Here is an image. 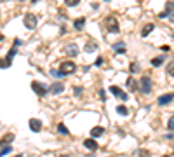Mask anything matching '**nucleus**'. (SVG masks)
<instances>
[{
    "label": "nucleus",
    "mask_w": 174,
    "mask_h": 157,
    "mask_svg": "<svg viewBox=\"0 0 174 157\" xmlns=\"http://www.w3.org/2000/svg\"><path fill=\"white\" fill-rule=\"evenodd\" d=\"M84 147L87 150H91V152H96L98 150V141L94 138H87V140H84Z\"/></svg>",
    "instance_id": "obj_8"
},
{
    "label": "nucleus",
    "mask_w": 174,
    "mask_h": 157,
    "mask_svg": "<svg viewBox=\"0 0 174 157\" xmlns=\"http://www.w3.org/2000/svg\"><path fill=\"white\" fill-rule=\"evenodd\" d=\"M16 52H17V49H16V45H14V47L7 52V58H5V61H7V63H11V61H12V58L16 56Z\"/></svg>",
    "instance_id": "obj_18"
},
{
    "label": "nucleus",
    "mask_w": 174,
    "mask_h": 157,
    "mask_svg": "<svg viewBox=\"0 0 174 157\" xmlns=\"http://www.w3.org/2000/svg\"><path fill=\"white\" fill-rule=\"evenodd\" d=\"M30 129L33 131V133H39V131H42V121H39V119H30Z\"/></svg>",
    "instance_id": "obj_9"
},
{
    "label": "nucleus",
    "mask_w": 174,
    "mask_h": 157,
    "mask_svg": "<svg viewBox=\"0 0 174 157\" xmlns=\"http://www.w3.org/2000/svg\"><path fill=\"white\" fill-rule=\"evenodd\" d=\"M174 101V94L172 93H167V94H162V96H158V100H157V103L158 105H169V103H172Z\"/></svg>",
    "instance_id": "obj_7"
},
{
    "label": "nucleus",
    "mask_w": 174,
    "mask_h": 157,
    "mask_svg": "<svg viewBox=\"0 0 174 157\" xmlns=\"http://www.w3.org/2000/svg\"><path fill=\"white\" fill-rule=\"evenodd\" d=\"M11 150H12V147H11V145H5L4 148H0V157H4V155H7L9 152H11Z\"/></svg>",
    "instance_id": "obj_23"
},
{
    "label": "nucleus",
    "mask_w": 174,
    "mask_h": 157,
    "mask_svg": "<svg viewBox=\"0 0 174 157\" xmlns=\"http://www.w3.org/2000/svg\"><path fill=\"white\" fill-rule=\"evenodd\" d=\"M127 86H129L132 91H138V84H136L134 77H129V78H127Z\"/></svg>",
    "instance_id": "obj_19"
},
{
    "label": "nucleus",
    "mask_w": 174,
    "mask_h": 157,
    "mask_svg": "<svg viewBox=\"0 0 174 157\" xmlns=\"http://www.w3.org/2000/svg\"><path fill=\"white\" fill-rule=\"evenodd\" d=\"M167 74H169L171 77H174V61L169 63V66H167Z\"/></svg>",
    "instance_id": "obj_27"
},
{
    "label": "nucleus",
    "mask_w": 174,
    "mask_h": 157,
    "mask_svg": "<svg viewBox=\"0 0 174 157\" xmlns=\"http://www.w3.org/2000/svg\"><path fill=\"white\" fill-rule=\"evenodd\" d=\"M23 23H25V26L28 28V30H35L37 28V16H33V14H26L25 19H23Z\"/></svg>",
    "instance_id": "obj_4"
},
{
    "label": "nucleus",
    "mask_w": 174,
    "mask_h": 157,
    "mask_svg": "<svg viewBox=\"0 0 174 157\" xmlns=\"http://www.w3.org/2000/svg\"><path fill=\"white\" fill-rule=\"evenodd\" d=\"M164 157H169V155H164Z\"/></svg>",
    "instance_id": "obj_42"
},
{
    "label": "nucleus",
    "mask_w": 174,
    "mask_h": 157,
    "mask_svg": "<svg viewBox=\"0 0 174 157\" xmlns=\"http://www.w3.org/2000/svg\"><path fill=\"white\" fill-rule=\"evenodd\" d=\"M160 49H162V51H164V52H169V51H171V47H169V45H162Z\"/></svg>",
    "instance_id": "obj_34"
},
{
    "label": "nucleus",
    "mask_w": 174,
    "mask_h": 157,
    "mask_svg": "<svg viewBox=\"0 0 174 157\" xmlns=\"http://www.w3.org/2000/svg\"><path fill=\"white\" fill-rule=\"evenodd\" d=\"M167 127H169V131H174V115L169 119V122H167Z\"/></svg>",
    "instance_id": "obj_28"
},
{
    "label": "nucleus",
    "mask_w": 174,
    "mask_h": 157,
    "mask_svg": "<svg viewBox=\"0 0 174 157\" xmlns=\"http://www.w3.org/2000/svg\"><path fill=\"white\" fill-rule=\"evenodd\" d=\"M96 47H98V44H96V42H87L85 44V51L87 52H94Z\"/></svg>",
    "instance_id": "obj_21"
},
{
    "label": "nucleus",
    "mask_w": 174,
    "mask_h": 157,
    "mask_svg": "<svg viewBox=\"0 0 174 157\" xmlns=\"http://www.w3.org/2000/svg\"><path fill=\"white\" fill-rule=\"evenodd\" d=\"M110 91H112V94H115L117 98H120L122 101H127V100H129V94H127L126 91H122L120 87H117V86H112V87H110Z\"/></svg>",
    "instance_id": "obj_6"
},
{
    "label": "nucleus",
    "mask_w": 174,
    "mask_h": 157,
    "mask_svg": "<svg viewBox=\"0 0 174 157\" xmlns=\"http://www.w3.org/2000/svg\"><path fill=\"white\" fill-rule=\"evenodd\" d=\"M87 157H94V154H89V155H87Z\"/></svg>",
    "instance_id": "obj_38"
},
{
    "label": "nucleus",
    "mask_w": 174,
    "mask_h": 157,
    "mask_svg": "<svg viewBox=\"0 0 174 157\" xmlns=\"http://www.w3.org/2000/svg\"><path fill=\"white\" fill-rule=\"evenodd\" d=\"M66 54H68L70 58H75L78 54V47H77V44H68L66 45Z\"/></svg>",
    "instance_id": "obj_10"
},
{
    "label": "nucleus",
    "mask_w": 174,
    "mask_h": 157,
    "mask_svg": "<svg viewBox=\"0 0 174 157\" xmlns=\"http://www.w3.org/2000/svg\"><path fill=\"white\" fill-rule=\"evenodd\" d=\"M167 17H169V21H171V23H174V12H171Z\"/></svg>",
    "instance_id": "obj_36"
},
{
    "label": "nucleus",
    "mask_w": 174,
    "mask_h": 157,
    "mask_svg": "<svg viewBox=\"0 0 174 157\" xmlns=\"http://www.w3.org/2000/svg\"><path fill=\"white\" fill-rule=\"evenodd\" d=\"M51 75H52V77H56V78H61V77H63L59 70H52V72H51Z\"/></svg>",
    "instance_id": "obj_29"
},
{
    "label": "nucleus",
    "mask_w": 174,
    "mask_h": 157,
    "mask_svg": "<svg viewBox=\"0 0 174 157\" xmlns=\"http://www.w3.org/2000/svg\"><path fill=\"white\" fill-rule=\"evenodd\" d=\"M11 66V63H7L5 59H0V68H9Z\"/></svg>",
    "instance_id": "obj_30"
},
{
    "label": "nucleus",
    "mask_w": 174,
    "mask_h": 157,
    "mask_svg": "<svg viewBox=\"0 0 174 157\" xmlns=\"http://www.w3.org/2000/svg\"><path fill=\"white\" fill-rule=\"evenodd\" d=\"M171 12H174V0H171V2H167V5H165V11L160 14V17H167Z\"/></svg>",
    "instance_id": "obj_13"
},
{
    "label": "nucleus",
    "mask_w": 174,
    "mask_h": 157,
    "mask_svg": "<svg viewBox=\"0 0 174 157\" xmlns=\"http://www.w3.org/2000/svg\"><path fill=\"white\" fill-rule=\"evenodd\" d=\"M99 98H101V101L106 100V93H104V89H99Z\"/></svg>",
    "instance_id": "obj_32"
},
{
    "label": "nucleus",
    "mask_w": 174,
    "mask_h": 157,
    "mask_svg": "<svg viewBox=\"0 0 174 157\" xmlns=\"http://www.w3.org/2000/svg\"><path fill=\"white\" fill-rule=\"evenodd\" d=\"M84 26H85V19H84V17H78V19H75V21H73V28H75V30H82Z\"/></svg>",
    "instance_id": "obj_15"
},
{
    "label": "nucleus",
    "mask_w": 174,
    "mask_h": 157,
    "mask_svg": "<svg viewBox=\"0 0 174 157\" xmlns=\"http://www.w3.org/2000/svg\"><path fill=\"white\" fill-rule=\"evenodd\" d=\"M113 51L117 52V54H126L127 47H126V44L124 42H117V44H113Z\"/></svg>",
    "instance_id": "obj_11"
},
{
    "label": "nucleus",
    "mask_w": 174,
    "mask_h": 157,
    "mask_svg": "<svg viewBox=\"0 0 174 157\" xmlns=\"http://www.w3.org/2000/svg\"><path fill=\"white\" fill-rule=\"evenodd\" d=\"M61 157H70V155H61Z\"/></svg>",
    "instance_id": "obj_39"
},
{
    "label": "nucleus",
    "mask_w": 174,
    "mask_h": 157,
    "mask_svg": "<svg viewBox=\"0 0 174 157\" xmlns=\"http://www.w3.org/2000/svg\"><path fill=\"white\" fill-rule=\"evenodd\" d=\"M104 133V129L101 126H96V127H92V131H91V136L92 138H98V136H101Z\"/></svg>",
    "instance_id": "obj_16"
},
{
    "label": "nucleus",
    "mask_w": 174,
    "mask_h": 157,
    "mask_svg": "<svg viewBox=\"0 0 174 157\" xmlns=\"http://www.w3.org/2000/svg\"><path fill=\"white\" fill-rule=\"evenodd\" d=\"M31 89H33V91L37 93L39 96H45V94L49 93V89H47V87L44 86V84L37 82V80H33V82H31Z\"/></svg>",
    "instance_id": "obj_5"
},
{
    "label": "nucleus",
    "mask_w": 174,
    "mask_h": 157,
    "mask_svg": "<svg viewBox=\"0 0 174 157\" xmlns=\"http://www.w3.org/2000/svg\"><path fill=\"white\" fill-rule=\"evenodd\" d=\"M136 157H150V152H148V150H138Z\"/></svg>",
    "instance_id": "obj_25"
},
{
    "label": "nucleus",
    "mask_w": 174,
    "mask_h": 157,
    "mask_svg": "<svg viewBox=\"0 0 174 157\" xmlns=\"http://www.w3.org/2000/svg\"><path fill=\"white\" fill-rule=\"evenodd\" d=\"M80 93H82V87H75V94L80 96Z\"/></svg>",
    "instance_id": "obj_35"
},
{
    "label": "nucleus",
    "mask_w": 174,
    "mask_h": 157,
    "mask_svg": "<svg viewBox=\"0 0 174 157\" xmlns=\"http://www.w3.org/2000/svg\"><path fill=\"white\" fill-rule=\"evenodd\" d=\"M117 112L120 113V115H129V108H127V107H124V105H118V107H117Z\"/></svg>",
    "instance_id": "obj_22"
},
{
    "label": "nucleus",
    "mask_w": 174,
    "mask_h": 157,
    "mask_svg": "<svg viewBox=\"0 0 174 157\" xmlns=\"http://www.w3.org/2000/svg\"><path fill=\"white\" fill-rule=\"evenodd\" d=\"M162 63H164V58H153V59H152V65L153 66H160Z\"/></svg>",
    "instance_id": "obj_24"
},
{
    "label": "nucleus",
    "mask_w": 174,
    "mask_h": 157,
    "mask_svg": "<svg viewBox=\"0 0 174 157\" xmlns=\"http://www.w3.org/2000/svg\"><path fill=\"white\" fill-rule=\"evenodd\" d=\"M16 157H21V155H16Z\"/></svg>",
    "instance_id": "obj_43"
},
{
    "label": "nucleus",
    "mask_w": 174,
    "mask_h": 157,
    "mask_svg": "<svg viewBox=\"0 0 174 157\" xmlns=\"http://www.w3.org/2000/svg\"><path fill=\"white\" fill-rule=\"evenodd\" d=\"M75 70H77V66H75L73 61H63L61 66H59V72H61L63 77H66V75H70V74H73Z\"/></svg>",
    "instance_id": "obj_2"
},
{
    "label": "nucleus",
    "mask_w": 174,
    "mask_h": 157,
    "mask_svg": "<svg viewBox=\"0 0 174 157\" xmlns=\"http://www.w3.org/2000/svg\"><path fill=\"white\" fill-rule=\"evenodd\" d=\"M78 2H80V0H65V4L70 5V7H75V5H78Z\"/></svg>",
    "instance_id": "obj_26"
},
{
    "label": "nucleus",
    "mask_w": 174,
    "mask_h": 157,
    "mask_svg": "<svg viewBox=\"0 0 174 157\" xmlns=\"http://www.w3.org/2000/svg\"><path fill=\"white\" fill-rule=\"evenodd\" d=\"M104 25H106V30L110 33H118V21L115 16H108L104 19Z\"/></svg>",
    "instance_id": "obj_3"
},
{
    "label": "nucleus",
    "mask_w": 174,
    "mask_h": 157,
    "mask_svg": "<svg viewBox=\"0 0 174 157\" xmlns=\"http://www.w3.org/2000/svg\"><path fill=\"white\" fill-rule=\"evenodd\" d=\"M12 140H14V135H12V133H9V135H5L4 138L0 140V147H4V145L11 143V141H12Z\"/></svg>",
    "instance_id": "obj_17"
},
{
    "label": "nucleus",
    "mask_w": 174,
    "mask_h": 157,
    "mask_svg": "<svg viewBox=\"0 0 174 157\" xmlns=\"http://www.w3.org/2000/svg\"><path fill=\"white\" fill-rule=\"evenodd\" d=\"M138 70H139V65H138V63H132V65H130V72H132V74H136Z\"/></svg>",
    "instance_id": "obj_31"
},
{
    "label": "nucleus",
    "mask_w": 174,
    "mask_h": 157,
    "mask_svg": "<svg viewBox=\"0 0 174 157\" xmlns=\"http://www.w3.org/2000/svg\"><path fill=\"white\" fill-rule=\"evenodd\" d=\"M0 2H7V0H0Z\"/></svg>",
    "instance_id": "obj_40"
},
{
    "label": "nucleus",
    "mask_w": 174,
    "mask_h": 157,
    "mask_svg": "<svg viewBox=\"0 0 174 157\" xmlns=\"http://www.w3.org/2000/svg\"><path fill=\"white\" fill-rule=\"evenodd\" d=\"M2 40H4V35H2V33H0V42H2Z\"/></svg>",
    "instance_id": "obj_37"
},
{
    "label": "nucleus",
    "mask_w": 174,
    "mask_h": 157,
    "mask_svg": "<svg viewBox=\"0 0 174 157\" xmlns=\"http://www.w3.org/2000/svg\"><path fill=\"white\" fill-rule=\"evenodd\" d=\"M63 89H65V86H63V84H52L51 87H49V91L52 93V94H61V93H63Z\"/></svg>",
    "instance_id": "obj_14"
},
{
    "label": "nucleus",
    "mask_w": 174,
    "mask_h": 157,
    "mask_svg": "<svg viewBox=\"0 0 174 157\" xmlns=\"http://www.w3.org/2000/svg\"><path fill=\"white\" fill-rule=\"evenodd\" d=\"M153 30H155V25H153V23H148V25H144L143 30H141V37H148V35L152 33Z\"/></svg>",
    "instance_id": "obj_12"
},
{
    "label": "nucleus",
    "mask_w": 174,
    "mask_h": 157,
    "mask_svg": "<svg viewBox=\"0 0 174 157\" xmlns=\"http://www.w3.org/2000/svg\"><path fill=\"white\" fill-rule=\"evenodd\" d=\"M152 78L148 77V75H144V77L139 78V82H138V91H141L143 94H150L152 93Z\"/></svg>",
    "instance_id": "obj_1"
},
{
    "label": "nucleus",
    "mask_w": 174,
    "mask_h": 157,
    "mask_svg": "<svg viewBox=\"0 0 174 157\" xmlns=\"http://www.w3.org/2000/svg\"><path fill=\"white\" fill-rule=\"evenodd\" d=\"M103 65V58H98V59L94 61V66H101Z\"/></svg>",
    "instance_id": "obj_33"
},
{
    "label": "nucleus",
    "mask_w": 174,
    "mask_h": 157,
    "mask_svg": "<svg viewBox=\"0 0 174 157\" xmlns=\"http://www.w3.org/2000/svg\"><path fill=\"white\" fill-rule=\"evenodd\" d=\"M57 131H59L61 135H65V136H68V135H70V131L66 129V126L63 124V122H59V124H57Z\"/></svg>",
    "instance_id": "obj_20"
},
{
    "label": "nucleus",
    "mask_w": 174,
    "mask_h": 157,
    "mask_svg": "<svg viewBox=\"0 0 174 157\" xmlns=\"http://www.w3.org/2000/svg\"><path fill=\"white\" fill-rule=\"evenodd\" d=\"M104 2H110V0H104Z\"/></svg>",
    "instance_id": "obj_41"
}]
</instances>
